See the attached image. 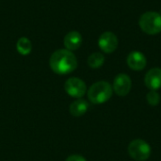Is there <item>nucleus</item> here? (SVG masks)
<instances>
[{
    "label": "nucleus",
    "mask_w": 161,
    "mask_h": 161,
    "mask_svg": "<svg viewBox=\"0 0 161 161\" xmlns=\"http://www.w3.org/2000/svg\"><path fill=\"white\" fill-rule=\"evenodd\" d=\"M51 70L58 75H68L77 67V59L72 51L59 49L55 51L49 60Z\"/></svg>",
    "instance_id": "f257e3e1"
},
{
    "label": "nucleus",
    "mask_w": 161,
    "mask_h": 161,
    "mask_svg": "<svg viewBox=\"0 0 161 161\" xmlns=\"http://www.w3.org/2000/svg\"><path fill=\"white\" fill-rule=\"evenodd\" d=\"M82 36L77 31H71L64 37V46L69 51H75L78 49L82 44Z\"/></svg>",
    "instance_id": "9d476101"
},
{
    "label": "nucleus",
    "mask_w": 161,
    "mask_h": 161,
    "mask_svg": "<svg viewBox=\"0 0 161 161\" xmlns=\"http://www.w3.org/2000/svg\"><path fill=\"white\" fill-rule=\"evenodd\" d=\"M132 88V81L126 74H119L113 81L112 89L119 96L127 95Z\"/></svg>",
    "instance_id": "423d86ee"
},
{
    "label": "nucleus",
    "mask_w": 161,
    "mask_h": 161,
    "mask_svg": "<svg viewBox=\"0 0 161 161\" xmlns=\"http://www.w3.org/2000/svg\"><path fill=\"white\" fill-rule=\"evenodd\" d=\"M145 86L151 91H158L161 88V69L152 68L145 75Z\"/></svg>",
    "instance_id": "1a4fd4ad"
},
{
    "label": "nucleus",
    "mask_w": 161,
    "mask_h": 161,
    "mask_svg": "<svg viewBox=\"0 0 161 161\" xmlns=\"http://www.w3.org/2000/svg\"><path fill=\"white\" fill-rule=\"evenodd\" d=\"M151 152L152 149L150 144L142 139H136L132 141L128 145L129 156L137 161H144L148 159L151 156Z\"/></svg>",
    "instance_id": "20e7f679"
},
{
    "label": "nucleus",
    "mask_w": 161,
    "mask_h": 161,
    "mask_svg": "<svg viewBox=\"0 0 161 161\" xmlns=\"http://www.w3.org/2000/svg\"><path fill=\"white\" fill-rule=\"evenodd\" d=\"M105 62V56L102 53L95 52L89 56L88 58V65L92 69L100 68Z\"/></svg>",
    "instance_id": "ddd939ff"
},
{
    "label": "nucleus",
    "mask_w": 161,
    "mask_h": 161,
    "mask_svg": "<svg viewBox=\"0 0 161 161\" xmlns=\"http://www.w3.org/2000/svg\"><path fill=\"white\" fill-rule=\"evenodd\" d=\"M118 42L117 36L110 31L104 32L98 40V45L100 49L107 54L113 53L118 47Z\"/></svg>",
    "instance_id": "0eeeda50"
},
{
    "label": "nucleus",
    "mask_w": 161,
    "mask_h": 161,
    "mask_svg": "<svg viewBox=\"0 0 161 161\" xmlns=\"http://www.w3.org/2000/svg\"><path fill=\"white\" fill-rule=\"evenodd\" d=\"M146 100L150 106H158L160 102V95L157 91H150L146 95Z\"/></svg>",
    "instance_id": "4468645a"
},
{
    "label": "nucleus",
    "mask_w": 161,
    "mask_h": 161,
    "mask_svg": "<svg viewBox=\"0 0 161 161\" xmlns=\"http://www.w3.org/2000/svg\"><path fill=\"white\" fill-rule=\"evenodd\" d=\"M139 25L148 35H156L161 32V14L156 11L144 12L140 20Z\"/></svg>",
    "instance_id": "7ed1b4c3"
},
{
    "label": "nucleus",
    "mask_w": 161,
    "mask_h": 161,
    "mask_svg": "<svg viewBox=\"0 0 161 161\" xmlns=\"http://www.w3.org/2000/svg\"><path fill=\"white\" fill-rule=\"evenodd\" d=\"M16 49H17V51H18V53L20 55H23V56L28 55L31 52V50H32V44H31L30 40H28L25 37L20 38L17 41Z\"/></svg>",
    "instance_id": "f8f14e48"
},
{
    "label": "nucleus",
    "mask_w": 161,
    "mask_h": 161,
    "mask_svg": "<svg viewBox=\"0 0 161 161\" xmlns=\"http://www.w3.org/2000/svg\"><path fill=\"white\" fill-rule=\"evenodd\" d=\"M64 90L68 95L74 98H81L87 92V86L85 82L78 77H71L66 80L64 84Z\"/></svg>",
    "instance_id": "39448f33"
},
{
    "label": "nucleus",
    "mask_w": 161,
    "mask_h": 161,
    "mask_svg": "<svg viewBox=\"0 0 161 161\" xmlns=\"http://www.w3.org/2000/svg\"><path fill=\"white\" fill-rule=\"evenodd\" d=\"M113 93L112 86L107 81H98L92 84L88 91V98L92 104H104L110 99Z\"/></svg>",
    "instance_id": "f03ea898"
},
{
    "label": "nucleus",
    "mask_w": 161,
    "mask_h": 161,
    "mask_svg": "<svg viewBox=\"0 0 161 161\" xmlns=\"http://www.w3.org/2000/svg\"><path fill=\"white\" fill-rule=\"evenodd\" d=\"M127 65L131 70L142 71L146 67V57L140 51H133L127 56Z\"/></svg>",
    "instance_id": "6e6552de"
},
{
    "label": "nucleus",
    "mask_w": 161,
    "mask_h": 161,
    "mask_svg": "<svg viewBox=\"0 0 161 161\" xmlns=\"http://www.w3.org/2000/svg\"><path fill=\"white\" fill-rule=\"evenodd\" d=\"M89 108V104L84 99H77L70 105V113L74 117L83 116Z\"/></svg>",
    "instance_id": "9b49d317"
},
{
    "label": "nucleus",
    "mask_w": 161,
    "mask_h": 161,
    "mask_svg": "<svg viewBox=\"0 0 161 161\" xmlns=\"http://www.w3.org/2000/svg\"><path fill=\"white\" fill-rule=\"evenodd\" d=\"M65 161H87L85 158H83L80 155H72L70 157L67 158V159Z\"/></svg>",
    "instance_id": "2eb2a0df"
}]
</instances>
